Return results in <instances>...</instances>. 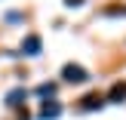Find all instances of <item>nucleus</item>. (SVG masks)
Segmentation results:
<instances>
[{"instance_id":"1","label":"nucleus","mask_w":126,"mask_h":120,"mask_svg":"<svg viewBox=\"0 0 126 120\" xmlns=\"http://www.w3.org/2000/svg\"><path fill=\"white\" fill-rule=\"evenodd\" d=\"M62 77L68 80V83H83V80H89V74H86V68H80V65H65L62 68Z\"/></svg>"},{"instance_id":"2","label":"nucleus","mask_w":126,"mask_h":120,"mask_svg":"<svg viewBox=\"0 0 126 120\" xmlns=\"http://www.w3.org/2000/svg\"><path fill=\"white\" fill-rule=\"evenodd\" d=\"M22 52L25 55H37V52H40V37H37V34H28L25 43H22Z\"/></svg>"},{"instance_id":"3","label":"nucleus","mask_w":126,"mask_h":120,"mask_svg":"<svg viewBox=\"0 0 126 120\" xmlns=\"http://www.w3.org/2000/svg\"><path fill=\"white\" fill-rule=\"evenodd\" d=\"M108 99H111V102H126V80H117V83L111 86Z\"/></svg>"},{"instance_id":"4","label":"nucleus","mask_w":126,"mask_h":120,"mask_svg":"<svg viewBox=\"0 0 126 120\" xmlns=\"http://www.w3.org/2000/svg\"><path fill=\"white\" fill-rule=\"evenodd\" d=\"M59 114H62V105H59V102H46V105L40 108V117H43V120H55Z\"/></svg>"},{"instance_id":"5","label":"nucleus","mask_w":126,"mask_h":120,"mask_svg":"<svg viewBox=\"0 0 126 120\" xmlns=\"http://www.w3.org/2000/svg\"><path fill=\"white\" fill-rule=\"evenodd\" d=\"M102 105H105V99L98 96V92H89V96L83 99V108L86 111H95V108H102Z\"/></svg>"},{"instance_id":"6","label":"nucleus","mask_w":126,"mask_h":120,"mask_svg":"<svg viewBox=\"0 0 126 120\" xmlns=\"http://www.w3.org/2000/svg\"><path fill=\"white\" fill-rule=\"evenodd\" d=\"M22 99H25V89H12L9 96H6V105H9V108H18Z\"/></svg>"},{"instance_id":"7","label":"nucleus","mask_w":126,"mask_h":120,"mask_svg":"<svg viewBox=\"0 0 126 120\" xmlns=\"http://www.w3.org/2000/svg\"><path fill=\"white\" fill-rule=\"evenodd\" d=\"M37 92H40V96H52V92H55V83H40Z\"/></svg>"},{"instance_id":"8","label":"nucleus","mask_w":126,"mask_h":120,"mask_svg":"<svg viewBox=\"0 0 126 120\" xmlns=\"http://www.w3.org/2000/svg\"><path fill=\"white\" fill-rule=\"evenodd\" d=\"M105 16H126V6H108Z\"/></svg>"},{"instance_id":"9","label":"nucleus","mask_w":126,"mask_h":120,"mask_svg":"<svg viewBox=\"0 0 126 120\" xmlns=\"http://www.w3.org/2000/svg\"><path fill=\"white\" fill-rule=\"evenodd\" d=\"M83 0H65V6H80Z\"/></svg>"}]
</instances>
